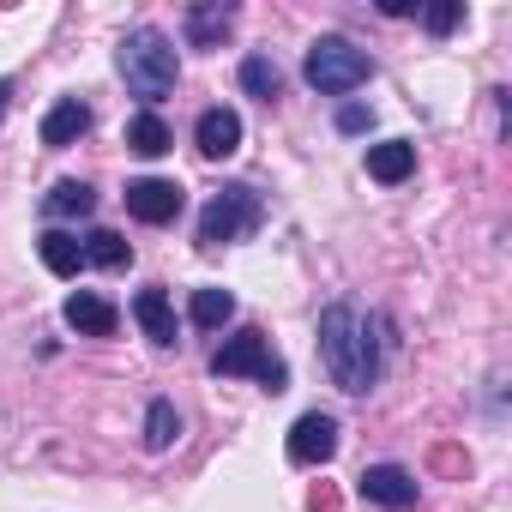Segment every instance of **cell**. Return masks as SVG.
I'll use <instances>...</instances> for the list:
<instances>
[{
  "label": "cell",
  "mask_w": 512,
  "mask_h": 512,
  "mask_svg": "<svg viewBox=\"0 0 512 512\" xmlns=\"http://www.w3.org/2000/svg\"><path fill=\"white\" fill-rule=\"evenodd\" d=\"M320 356H326V374L344 386V392H368L380 380V350H374V326L350 308V302H332L320 314Z\"/></svg>",
  "instance_id": "6da1fadb"
},
{
  "label": "cell",
  "mask_w": 512,
  "mask_h": 512,
  "mask_svg": "<svg viewBox=\"0 0 512 512\" xmlns=\"http://www.w3.org/2000/svg\"><path fill=\"white\" fill-rule=\"evenodd\" d=\"M115 61H121V79H127V91H133V97H145V103H163V97L175 91V79H181L175 43H169L157 25H139V31H127Z\"/></svg>",
  "instance_id": "7a4b0ae2"
},
{
  "label": "cell",
  "mask_w": 512,
  "mask_h": 512,
  "mask_svg": "<svg viewBox=\"0 0 512 512\" xmlns=\"http://www.w3.org/2000/svg\"><path fill=\"white\" fill-rule=\"evenodd\" d=\"M260 217H266L260 193H253L247 181H229V187H217V193L205 199V211H199V247H229V241H247L253 229H260Z\"/></svg>",
  "instance_id": "3957f363"
},
{
  "label": "cell",
  "mask_w": 512,
  "mask_h": 512,
  "mask_svg": "<svg viewBox=\"0 0 512 512\" xmlns=\"http://www.w3.org/2000/svg\"><path fill=\"white\" fill-rule=\"evenodd\" d=\"M302 73H308V85H314L320 97H344V91H356V85L374 79V61H368V49H356L350 37H314Z\"/></svg>",
  "instance_id": "277c9868"
},
{
  "label": "cell",
  "mask_w": 512,
  "mask_h": 512,
  "mask_svg": "<svg viewBox=\"0 0 512 512\" xmlns=\"http://www.w3.org/2000/svg\"><path fill=\"white\" fill-rule=\"evenodd\" d=\"M211 374L217 380H235V374H247V380H260L266 392H284L290 386V368L272 356V344H266V332L260 326H247V332H235L217 356H211Z\"/></svg>",
  "instance_id": "5b68a950"
},
{
  "label": "cell",
  "mask_w": 512,
  "mask_h": 512,
  "mask_svg": "<svg viewBox=\"0 0 512 512\" xmlns=\"http://www.w3.org/2000/svg\"><path fill=\"white\" fill-rule=\"evenodd\" d=\"M127 211L139 217V223H175L181 217V205H187V193L175 187V181H163V175H139V181H127Z\"/></svg>",
  "instance_id": "8992f818"
},
{
  "label": "cell",
  "mask_w": 512,
  "mask_h": 512,
  "mask_svg": "<svg viewBox=\"0 0 512 512\" xmlns=\"http://www.w3.org/2000/svg\"><path fill=\"white\" fill-rule=\"evenodd\" d=\"M356 488H362V500H374V506H386V512H404V506H416V494H422V482H416L404 464H368V470L356 476Z\"/></svg>",
  "instance_id": "52a82bcc"
},
{
  "label": "cell",
  "mask_w": 512,
  "mask_h": 512,
  "mask_svg": "<svg viewBox=\"0 0 512 512\" xmlns=\"http://www.w3.org/2000/svg\"><path fill=\"white\" fill-rule=\"evenodd\" d=\"M332 452H338V422H332L326 410H308V416L290 428V464L314 470V464H326Z\"/></svg>",
  "instance_id": "ba28073f"
},
{
  "label": "cell",
  "mask_w": 512,
  "mask_h": 512,
  "mask_svg": "<svg viewBox=\"0 0 512 512\" xmlns=\"http://www.w3.org/2000/svg\"><path fill=\"white\" fill-rule=\"evenodd\" d=\"M61 320H67L79 338H115L121 308H115L109 296H97V290H73V296H67V308H61Z\"/></svg>",
  "instance_id": "9c48e42d"
},
{
  "label": "cell",
  "mask_w": 512,
  "mask_h": 512,
  "mask_svg": "<svg viewBox=\"0 0 512 512\" xmlns=\"http://www.w3.org/2000/svg\"><path fill=\"white\" fill-rule=\"evenodd\" d=\"M193 145H199V157H211V163L235 157V151H241V115H235V109H205L199 127H193Z\"/></svg>",
  "instance_id": "30bf717a"
},
{
  "label": "cell",
  "mask_w": 512,
  "mask_h": 512,
  "mask_svg": "<svg viewBox=\"0 0 512 512\" xmlns=\"http://www.w3.org/2000/svg\"><path fill=\"white\" fill-rule=\"evenodd\" d=\"M85 133H91V103H85V97H61V103L43 115V145H55V151H61V145H79Z\"/></svg>",
  "instance_id": "8fae6325"
},
{
  "label": "cell",
  "mask_w": 512,
  "mask_h": 512,
  "mask_svg": "<svg viewBox=\"0 0 512 512\" xmlns=\"http://www.w3.org/2000/svg\"><path fill=\"white\" fill-rule=\"evenodd\" d=\"M229 25H235V7H223V0L187 7V43H193V49H223Z\"/></svg>",
  "instance_id": "7c38bea8"
},
{
  "label": "cell",
  "mask_w": 512,
  "mask_h": 512,
  "mask_svg": "<svg viewBox=\"0 0 512 512\" xmlns=\"http://www.w3.org/2000/svg\"><path fill=\"white\" fill-rule=\"evenodd\" d=\"M410 169H416V145H410V139H380V145H368V175H374V181L398 187V181H410Z\"/></svg>",
  "instance_id": "4fadbf2b"
},
{
  "label": "cell",
  "mask_w": 512,
  "mask_h": 512,
  "mask_svg": "<svg viewBox=\"0 0 512 512\" xmlns=\"http://www.w3.org/2000/svg\"><path fill=\"white\" fill-rule=\"evenodd\" d=\"M133 320L145 326V338H151L157 350H169V344H175V308H169V296H163V290H139V296H133Z\"/></svg>",
  "instance_id": "5bb4252c"
},
{
  "label": "cell",
  "mask_w": 512,
  "mask_h": 512,
  "mask_svg": "<svg viewBox=\"0 0 512 512\" xmlns=\"http://www.w3.org/2000/svg\"><path fill=\"white\" fill-rule=\"evenodd\" d=\"M37 253H43V266H49L55 278H79V266H85V247H79V235H67V229H43V235H37Z\"/></svg>",
  "instance_id": "9a60e30c"
},
{
  "label": "cell",
  "mask_w": 512,
  "mask_h": 512,
  "mask_svg": "<svg viewBox=\"0 0 512 512\" xmlns=\"http://www.w3.org/2000/svg\"><path fill=\"white\" fill-rule=\"evenodd\" d=\"M187 314H193L199 332H223V326L235 320V296H229V290H193Z\"/></svg>",
  "instance_id": "2e32d148"
},
{
  "label": "cell",
  "mask_w": 512,
  "mask_h": 512,
  "mask_svg": "<svg viewBox=\"0 0 512 512\" xmlns=\"http://www.w3.org/2000/svg\"><path fill=\"white\" fill-rule=\"evenodd\" d=\"M79 247H85V266H103V272H121V266L133 260V247H127L115 229H91Z\"/></svg>",
  "instance_id": "e0dca14e"
},
{
  "label": "cell",
  "mask_w": 512,
  "mask_h": 512,
  "mask_svg": "<svg viewBox=\"0 0 512 512\" xmlns=\"http://www.w3.org/2000/svg\"><path fill=\"white\" fill-rule=\"evenodd\" d=\"M241 91H247V97H260V103H272V97L284 91L278 61H272V55H247V61H241Z\"/></svg>",
  "instance_id": "ac0fdd59"
},
{
  "label": "cell",
  "mask_w": 512,
  "mask_h": 512,
  "mask_svg": "<svg viewBox=\"0 0 512 512\" xmlns=\"http://www.w3.org/2000/svg\"><path fill=\"white\" fill-rule=\"evenodd\" d=\"M43 211H49V217H91V211H97V193H91L85 181H55L49 199H43Z\"/></svg>",
  "instance_id": "d6986e66"
},
{
  "label": "cell",
  "mask_w": 512,
  "mask_h": 512,
  "mask_svg": "<svg viewBox=\"0 0 512 512\" xmlns=\"http://www.w3.org/2000/svg\"><path fill=\"white\" fill-rule=\"evenodd\" d=\"M169 145H175V139H169V127H163V121H157L151 109L127 121V151H139V157H163Z\"/></svg>",
  "instance_id": "ffe728a7"
},
{
  "label": "cell",
  "mask_w": 512,
  "mask_h": 512,
  "mask_svg": "<svg viewBox=\"0 0 512 512\" xmlns=\"http://www.w3.org/2000/svg\"><path fill=\"white\" fill-rule=\"evenodd\" d=\"M175 434H181L175 404H169V398H151V410H145V446H151V452H169Z\"/></svg>",
  "instance_id": "44dd1931"
},
{
  "label": "cell",
  "mask_w": 512,
  "mask_h": 512,
  "mask_svg": "<svg viewBox=\"0 0 512 512\" xmlns=\"http://www.w3.org/2000/svg\"><path fill=\"white\" fill-rule=\"evenodd\" d=\"M458 19H464V7H428V13H422V25H428L434 37H446V31H452Z\"/></svg>",
  "instance_id": "7402d4cb"
},
{
  "label": "cell",
  "mask_w": 512,
  "mask_h": 512,
  "mask_svg": "<svg viewBox=\"0 0 512 512\" xmlns=\"http://www.w3.org/2000/svg\"><path fill=\"white\" fill-rule=\"evenodd\" d=\"M338 127H344V133H368V127H374V115L350 103V109H338Z\"/></svg>",
  "instance_id": "603a6c76"
},
{
  "label": "cell",
  "mask_w": 512,
  "mask_h": 512,
  "mask_svg": "<svg viewBox=\"0 0 512 512\" xmlns=\"http://www.w3.org/2000/svg\"><path fill=\"white\" fill-rule=\"evenodd\" d=\"M7 103H13V79H0V115H7Z\"/></svg>",
  "instance_id": "cb8c5ba5"
}]
</instances>
